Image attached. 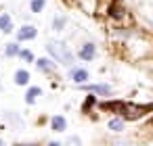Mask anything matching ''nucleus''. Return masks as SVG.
<instances>
[{
	"label": "nucleus",
	"mask_w": 153,
	"mask_h": 146,
	"mask_svg": "<svg viewBox=\"0 0 153 146\" xmlns=\"http://www.w3.org/2000/svg\"><path fill=\"white\" fill-rule=\"evenodd\" d=\"M107 127H109L111 131H122V129H124V119H111V121L107 123Z\"/></svg>",
	"instance_id": "11"
},
{
	"label": "nucleus",
	"mask_w": 153,
	"mask_h": 146,
	"mask_svg": "<svg viewBox=\"0 0 153 146\" xmlns=\"http://www.w3.org/2000/svg\"><path fill=\"white\" fill-rule=\"evenodd\" d=\"M44 4H46V0H34V2H32V11L34 13H40L44 9Z\"/></svg>",
	"instance_id": "13"
},
{
	"label": "nucleus",
	"mask_w": 153,
	"mask_h": 146,
	"mask_svg": "<svg viewBox=\"0 0 153 146\" xmlns=\"http://www.w3.org/2000/svg\"><path fill=\"white\" fill-rule=\"evenodd\" d=\"M122 15H124V9H120V7H111V17H117V19H120Z\"/></svg>",
	"instance_id": "15"
},
{
	"label": "nucleus",
	"mask_w": 153,
	"mask_h": 146,
	"mask_svg": "<svg viewBox=\"0 0 153 146\" xmlns=\"http://www.w3.org/2000/svg\"><path fill=\"white\" fill-rule=\"evenodd\" d=\"M38 69H40V71H48V73H53V71L57 69V65H55L53 61H48V59H38Z\"/></svg>",
	"instance_id": "4"
},
{
	"label": "nucleus",
	"mask_w": 153,
	"mask_h": 146,
	"mask_svg": "<svg viewBox=\"0 0 153 146\" xmlns=\"http://www.w3.org/2000/svg\"><path fill=\"white\" fill-rule=\"evenodd\" d=\"M19 52H21L19 44H9V46H7V54H9V56H15V54H19Z\"/></svg>",
	"instance_id": "12"
},
{
	"label": "nucleus",
	"mask_w": 153,
	"mask_h": 146,
	"mask_svg": "<svg viewBox=\"0 0 153 146\" xmlns=\"http://www.w3.org/2000/svg\"><path fill=\"white\" fill-rule=\"evenodd\" d=\"M63 25H65V19H63V17H57V19H55V29H57V32H61V29H63Z\"/></svg>",
	"instance_id": "16"
},
{
	"label": "nucleus",
	"mask_w": 153,
	"mask_h": 146,
	"mask_svg": "<svg viewBox=\"0 0 153 146\" xmlns=\"http://www.w3.org/2000/svg\"><path fill=\"white\" fill-rule=\"evenodd\" d=\"M71 79H74L76 84H84V81L88 79V71H84V69H74V71H71Z\"/></svg>",
	"instance_id": "5"
},
{
	"label": "nucleus",
	"mask_w": 153,
	"mask_h": 146,
	"mask_svg": "<svg viewBox=\"0 0 153 146\" xmlns=\"http://www.w3.org/2000/svg\"><path fill=\"white\" fill-rule=\"evenodd\" d=\"M19 54H21V59H23V61H30V63L34 61V54H32V50H21Z\"/></svg>",
	"instance_id": "14"
},
{
	"label": "nucleus",
	"mask_w": 153,
	"mask_h": 146,
	"mask_svg": "<svg viewBox=\"0 0 153 146\" xmlns=\"http://www.w3.org/2000/svg\"><path fill=\"white\" fill-rule=\"evenodd\" d=\"M0 29L7 32V34L13 29V25H11V17H9V15H0Z\"/></svg>",
	"instance_id": "9"
},
{
	"label": "nucleus",
	"mask_w": 153,
	"mask_h": 146,
	"mask_svg": "<svg viewBox=\"0 0 153 146\" xmlns=\"http://www.w3.org/2000/svg\"><path fill=\"white\" fill-rule=\"evenodd\" d=\"M92 102H94V98H92V96H90V98H88V100H86V104H84V111H86V109H88V106H90V104H92Z\"/></svg>",
	"instance_id": "17"
},
{
	"label": "nucleus",
	"mask_w": 153,
	"mask_h": 146,
	"mask_svg": "<svg viewBox=\"0 0 153 146\" xmlns=\"http://www.w3.org/2000/svg\"><path fill=\"white\" fill-rule=\"evenodd\" d=\"M80 59L92 61V59H94V44H84L82 50H80Z\"/></svg>",
	"instance_id": "3"
},
{
	"label": "nucleus",
	"mask_w": 153,
	"mask_h": 146,
	"mask_svg": "<svg viewBox=\"0 0 153 146\" xmlns=\"http://www.w3.org/2000/svg\"><path fill=\"white\" fill-rule=\"evenodd\" d=\"M15 81H17L19 86H25V84L30 81V73H27V71H23V69H21V71H17V73H15Z\"/></svg>",
	"instance_id": "8"
},
{
	"label": "nucleus",
	"mask_w": 153,
	"mask_h": 146,
	"mask_svg": "<svg viewBox=\"0 0 153 146\" xmlns=\"http://www.w3.org/2000/svg\"><path fill=\"white\" fill-rule=\"evenodd\" d=\"M36 27L34 25H25V27H21L19 32H17V38L19 40H32V38H36Z\"/></svg>",
	"instance_id": "2"
},
{
	"label": "nucleus",
	"mask_w": 153,
	"mask_h": 146,
	"mask_svg": "<svg viewBox=\"0 0 153 146\" xmlns=\"http://www.w3.org/2000/svg\"><path fill=\"white\" fill-rule=\"evenodd\" d=\"M40 92H42L40 88H30V90H27V94H25V102H27V104H32V102L36 100V96H40Z\"/></svg>",
	"instance_id": "10"
},
{
	"label": "nucleus",
	"mask_w": 153,
	"mask_h": 146,
	"mask_svg": "<svg viewBox=\"0 0 153 146\" xmlns=\"http://www.w3.org/2000/svg\"><path fill=\"white\" fill-rule=\"evenodd\" d=\"M0 144H2V140H0Z\"/></svg>",
	"instance_id": "18"
},
{
	"label": "nucleus",
	"mask_w": 153,
	"mask_h": 146,
	"mask_svg": "<svg viewBox=\"0 0 153 146\" xmlns=\"http://www.w3.org/2000/svg\"><path fill=\"white\" fill-rule=\"evenodd\" d=\"M53 131H63L65 127H67V121H65V117H61V115H57V117H53Z\"/></svg>",
	"instance_id": "6"
},
{
	"label": "nucleus",
	"mask_w": 153,
	"mask_h": 146,
	"mask_svg": "<svg viewBox=\"0 0 153 146\" xmlns=\"http://www.w3.org/2000/svg\"><path fill=\"white\" fill-rule=\"evenodd\" d=\"M90 92H97V94H103V96H109L111 94V88L107 84H99V86H88Z\"/></svg>",
	"instance_id": "7"
},
{
	"label": "nucleus",
	"mask_w": 153,
	"mask_h": 146,
	"mask_svg": "<svg viewBox=\"0 0 153 146\" xmlns=\"http://www.w3.org/2000/svg\"><path fill=\"white\" fill-rule=\"evenodd\" d=\"M46 50L59 61V63H63V65H71L74 63V54L69 52V48L65 46V44H61V42H55V40H51L48 44H46Z\"/></svg>",
	"instance_id": "1"
},
{
	"label": "nucleus",
	"mask_w": 153,
	"mask_h": 146,
	"mask_svg": "<svg viewBox=\"0 0 153 146\" xmlns=\"http://www.w3.org/2000/svg\"><path fill=\"white\" fill-rule=\"evenodd\" d=\"M151 123H153V119H151Z\"/></svg>",
	"instance_id": "19"
}]
</instances>
